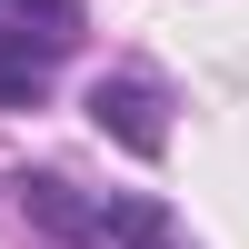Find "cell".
<instances>
[{
	"instance_id": "obj_4",
	"label": "cell",
	"mask_w": 249,
	"mask_h": 249,
	"mask_svg": "<svg viewBox=\"0 0 249 249\" xmlns=\"http://www.w3.org/2000/svg\"><path fill=\"white\" fill-rule=\"evenodd\" d=\"M50 50H60V40H40V50H0V110H40V90H50Z\"/></svg>"
},
{
	"instance_id": "obj_3",
	"label": "cell",
	"mask_w": 249,
	"mask_h": 249,
	"mask_svg": "<svg viewBox=\"0 0 249 249\" xmlns=\"http://www.w3.org/2000/svg\"><path fill=\"white\" fill-rule=\"evenodd\" d=\"M90 219H100L110 249H190V230H179L160 199H90Z\"/></svg>"
},
{
	"instance_id": "obj_1",
	"label": "cell",
	"mask_w": 249,
	"mask_h": 249,
	"mask_svg": "<svg viewBox=\"0 0 249 249\" xmlns=\"http://www.w3.org/2000/svg\"><path fill=\"white\" fill-rule=\"evenodd\" d=\"M90 120L120 140V150H140V160H160V150H170V130H160V100L140 90V80H100V90H90Z\"/></svg>"
},
{
	"instance_id": "obj_5",
	"label": "cell",
	"mask_w": 249,
	"mask_h": 249,
	"mask_svg": "<svg viewBox=\"0 0 249 249\" xmlns=\"http://www.w3.org/2000/svg\"><path fill=\"white\" fill-rule=\"evenodd\" d=\"M10 10H40V20H70V0H10Z\"/></svg>"
},
{
	"instance_id": "obj_2",
	"label": "cell",
	"mask_w": 249,
	"mask_h": 249,
	"mask_svg": "<svg viewBox=\"0 0 249 249\" xmlns=\"http://www.w3.org/2000/svg\"><path fill=\"white\" fill-rule=\"evenodd\" d=\"M10 199H20V210H30L50 239H70V249H100V219H90V199H80L70 179H40V170H20V179H10Z\"/></svg>"
}]
</instances>
